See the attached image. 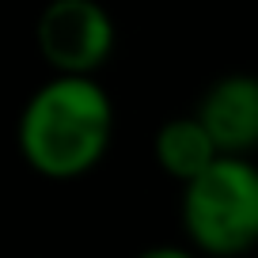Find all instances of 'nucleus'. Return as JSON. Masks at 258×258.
<instances>
[{
  "label": "nucleus",
  "mask_w": 258,
  "mask_h": 258,
  "mask_svg": "<svg viewBox=\"0 0 258 258\" xmlns=\"http://www.w3.org/2000/svg\"><path fill=\"white\" fill-rule=\"evenodd\" d=\"M114 141V99L99 80L49 76L27 95L16 121V148L49 182L84 178L106 160Z\"/></svg>",
  "instance_id": "obj_1"
},
{
  "label": "nucleus",
  "mask_w": 258,
  "mask_h": 258,
  "mask_svg": "<svg viewBox=\"0 0 258 258\" xmlns=\"http://www.w3.org/2000/svg\"><path fill=\"white\" fill-rule=\"evenodd\" d=\"M186 247L202 258H243L258 250V163L220 156L182 186L178 202Z\"/></svg>",
  "instance_id": "obj_2"
},
{
  "label": "nucleus",
  "mask_w": 258,
  "mask_h": 258,
  "mask_svg": "<svg viewBox=\"0 0 258 258\" xmlns=\"http://www.w3.org/2000/svg\"><path fill=\"white\" fill-rule=\"evenodd\" d=\"M133 258H202V254H194L186 243H152V247L137 250Z\"/></svg>",
  "instance_id": "obj_6"
},
{
  "label": "nucleus",
  "mask_w": 258,
  "mask_h": 258,
  "mask_svg": "<svg viewBox=\"0 0 258 258\" xmlns=\"http://www.w3.org/2000/svg\"><path fill=\"white\" fill-rule=\"evenodd\" d=\"M152 160L156 167L163 171L175 182H194L198 175L213 167L220 160L217 145L209 141V133L202 129V121L194 114H178V118H167L152 137Z\"/></svg>",
  "instance_id": "obj_5"
},
{
  "label": "nucleus",
  "mask_w": 258,
  "mask_h": 258,
  "mask_svg": "<svg viewBox=\"0 0 258 258\" xmlns=\"http://www.w3.org/2000/svg\"><path fill=\"white\" fill-rule=\"evenodd\" d=\"M114 42V19L95 0H53L34 23V46L49 64V76L95 80V73L110 61Z\"/></svg>",
  "instance_id": "obj_3"
},
{
  "label": "nucleus",
  "mask_w": 258,
  "mask_h": 258,
  "mask_svg": "<svg viewBox=\"0 0 258 258\" xmlns=\"http://www.w3.org/2000/svg\"><path fill=\"white\" fill-rule=\"evenodd\" d=\"M194 118L202 121L220 156H243L258 148V73H224L202 91Z\"/></svg>",
  "instance_id": "obj_4"
}]
</instances>
